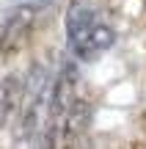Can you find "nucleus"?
Returning a JSON list of instances; mask_svg holds the SVG:
<instances>
[{"label":"nucleus","mask_w":146,"mask_h":149,"mask_svg":"<svg viewBox=\"0 0 146 149\" xmlns=\"http://www.w3.org/2000/svg\"><path fill=\"white\" fill-rule=\"evenodd\" d=\"M66 39H69V50L80 61H94L99 53L113 47L116 33L91 3L75 0L66 14Z\"/></svg>","instance_id":"f257e3e1"},{"label":"nucleus","mask_w":146,"mask_h":149,"mask_svg":"<svg viewBox=\"0 0 146 149\" xmlns=\"http://www.w3.org/2000/svg\"><path fill=\"white\" fill-rule=\"evenodd\" d=\"M33 14H36V11H33L30 6H22L19 11L8 14L0 22V55L11 53L14 47H19L28 39V33H30V28H33V19H36Z\"/></svg>","instance_id":"f03ea898"},{"label":"nucleus","mask_w":146,"mask_h":149,"mask_svg":"<svg viewBox=\"0 0 146 149\" xmlns=\"http://www.w3.org/2000/svg\"><path fill=\"white\" fill-rule=\"evenodd\" d=\"M91 122V105L83 100H75V105L66 111V116L58 124V138L61 141H72L75 135H80Z\"/></svg>","instance_id":"7ed1b4c3"},{"label":"nucleus","mask_w":146,"mask_h":149,"mask_svg":"<svg viewBox=\"0 0 146 149\" xmlns=\"http://www.w3.org/2000/svg\"><path fill=\"white\" fill-rule=\"evenodd\" d=\"M17 102H19V83H17V77H6L0 83V127H6Z\"/></svg>","instance_id":"20e7f679"}]
</instances>
